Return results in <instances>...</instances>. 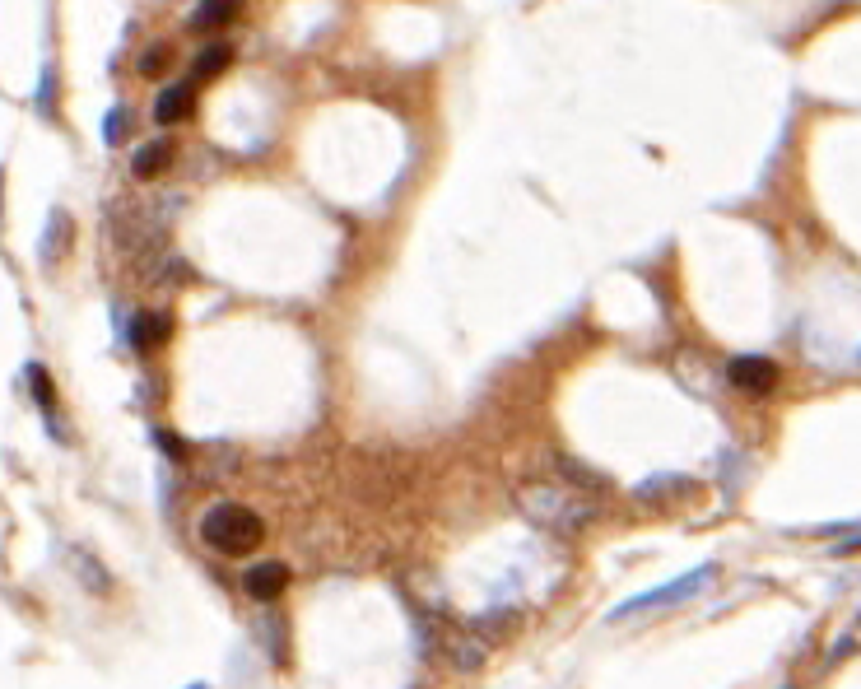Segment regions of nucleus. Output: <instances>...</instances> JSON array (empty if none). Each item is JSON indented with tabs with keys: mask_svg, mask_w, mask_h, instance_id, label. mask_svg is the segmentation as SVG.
Returning <instances> with one entry per match:
<instances>
[{
	"mask_svg": "<svg viewBox=\"0 0 861 689\" xmlns=\"http://www.w3.org/2000/svg\"><path fill=\"white\" fill-rule=\"evenodd\" d=\"M517 513L531 527L559 536V541H578L582 531L596 522L601 503H596V494L568 485L559 475V480H526V485H517Z\"/></svg>",
	"mask_w": 861,
	"mask_h": 689,
	"instance_id": "nucleus-1",
	"label": "nucleus"
},
{
	"mask_svg": "<svg viewBox=\"0 0 861 689\" xmlns=\"http://www.w3.org/2000/svg\"><path fill=\"white\" fill-rule=\"evenodd\" d=\"M201 541L219 554H252L266 541V522L243 503H215L201 517Z\"/></svg>",
	"mask_w": 861,
	"mask_h": 689,
	"instance_id": "nucleus-2",
	"label": "nucleus"
},
{
	"mask_svg": "<svg viewBox=\"0 0 861 689\" xmlns=\"http://www.w3.org/2000/svg\"><path fill=\"white\" fill-rule=\"evenodd\" d=\"M713 578V564L694 568V573H685V578L666 582V587H657V592H643L633 596V601H624V606L615 610V620H629V615H638V610H661V606H675V601H685V596H694L703 587V582Z\"/></svg>",
	"mask_w": 861,
	"mask_h": 689,
	"instance_id": "nucleus-3",
	"label": "nucleus"
},
{
	"mask_svg": "<svg viewBox=\"0 0 861 689\" xmlns=\"http://www.w3.org/2000/svg\"><path fill=\"white\" fill-rule=\"evenodd\" d=\"M727 378H731V387L745 392V396H768L778 387V364L764 359V354H736L727 364Z\"/></svg>",
	"mask_w": 861,
	"mask_h": 689,
	"instance_id": "nucleus-4",
	"label": "nucleus"
},
{
	"mask_svg": "<svg viewBox=\"0 0 861 689\" xmlns=\"http://www.w3.org/2000/svg\"><path fill=\"white\" fill-rule=\"evenodd\" d=\"M243 587H247V596H252V601H275V596L289 587V568L275 564V559H270V564H256L252 573L243 578Z\"/></svg>",
	"mask_w": 861,
	"mask_h": 689,
	"instance_id": "nucleus-5",
	"label": "nucleus"
},
{
	"mask_svg": "<svg viewBox=\"0 0 861 689\" xmlns=\"http://www.w3.org/2000/svg\"><path fill=\"white\" fill-rule=\"evenodd\" d=\"M168 336H173V317H168V312H140V317H135V326H131V345L140 354L159 350Z\"/></svg>",
	"mask_w": 861,
	"mask_h": 689,
	"instance_id": "nucleus-6",
	"label": "nucleus"
},
{
	"mask_svg": "<svg viewBox=\"0 0 861 689\" xmlns=\"http://www.w3.org/2000/svg\"><path fill=\"white\" fill-rule=\"evenodd\" d=\"M191 108H196V94H191V84H173V89H163L159 103H154V122L159 126H177L187 122Z\"/></svg>",
	"mask_w": 861,
	"mask_h": 689,
	"instance_id": "nucleus-7",
	"label": "nucleus"
},
{
	"mask_svg": "<svg viewBox=\"0 0 861 689\" xmlns=\"http://www.w3.org/2000/svg\"><path fill=\"white\" fill-rule=\"evenodd\" d=\"M554 471L564 475L568 485H578V489H587V494H596V499H601V494H610V480H606V475H596L592 466H587V461H578V457H564V452H554Z\"/></svg>",
	"mask_w": 861,
	"mask_h": 689,
	"instance_id": "nucleus-8",
	"label": "nucleus"
},
{
	"mask_svg": "<svg viewBox=\"0 0 861 689\" xmlns=\"http://www.w3.org/2000/svg\"><path fill=\"white\" fill-rule=\"evenodd\" d=\"M168 163H173V145H168V140H149V145L135 149L131 173L140 177V182H149V177H163V173H168Z\"/></svg>",
	"mask_w": 861,
	"mask_h": 689,
	"instance_id": "nucleus-9",
	"label": "nucleus"
},
{
	"mask_svg": "<svg viewBox=\"0 0 861 689\" xmlns=\"http://www.w3.org/2000/svg\"><path fill=\"white\" fill-rule=\"evenodd\" d=\"M70 238H75V224H70L66 210H52V224H47V238H42V266H56V261L70 252Z\"/></svg>",
	"mask_w": 861,
	"mask_h": 689,
	"instance_id": "nucleus-10",
	"label": "nucleus"
},
{
	"mask_svg": "<svg viewBox=\"0 0 861 689\" xmlns=\"http://www.w3.org/2000/svg\"><path fill=\"white\" fill-rule=\"evenodd\" d=\"M238 14H243V0H201L191 28H224V24H233Z\"/></svg>",
	"mask_w": 861,
	"mask_h": 689,
	"instance_id": "nucleus-11",
	"label": "nucleus"
},
{
	"mask_svg": "<svg viewBox=\"0 0 861 689\" xmlns=\"http://www.w3.org/2000/svg\"><path fill=\"white\" fill-rule=\"evenodd\" d=\"M689 489H694V480H685V475H657V480H647V485L633 489V499L661 503V499H671V494H689Z\"/></svg>",
	"mask_w": 861,
	"mask_h": 689,
	"instance_id": "nucleus-12",
	"label": "nucleus"
},
{
	"mask_svg": "<svg viewBox=\"0 0 861 689\" xmlns=\"http://www.w3.org/2000/svg\"><path fill=\"white\" fill-rule=\"evenodd\" d=\"M233 61V47L229 42H210L201 56H196V80H215V75H224Z\"/></svg>",
	"mask_w": 861,
	"mask_h": 689,
	"instance_id": "nucleus-13",
	"label": "nucleus"
},
{
	"mask_svg": "<svg viewBox=\"0 0 861 689\" xmlns=\"http://www.w3.org/2000/svg\"><path fill=\"white\" fill-rule=\"evenodd\" d=\"M168 66H173V47H168V42L145 47V56H140V75H145V80H159Z\"/></svg>",
	"mask_w": 861,
	"mask_h": 689,
	"instance_id": "nucleus-14",
	"label": "nucleus"
},
{
	"mask_svg": "<svg viewBox=\"0 0 861 689\" xmlns=\"http://www.w3.org/2000/svg\"><path fill=\"white\" fill-rule=\"evenodd\" d=\"M28 382H33V401H38L42 410H47V415H52L56 410V387H52V378H47V368H28Z\"/></svg>",
	"mask_w": 861,
	"mask_h": 689,
	"instance_id": "nucleus-15",
	"label": "nucleus"
},
{
	"mask_svg": "<svg viewBox=\"0 0 861 689\" xmlns=\"http://www.w3.org/2000/svg\"><path fill=\"white\" fill-rule=\"evenodd\" d=\"M70 564L75 568H84V573H89V587H94V592H108V573H103V568L94 564V559H89V554H80V550H70Z\"/></svg>",
	"mask_w": 861,
	"mask_h": 689,
	"instance_id": "nucleus-16",
	"label": "nucleus"
},
{
	"mask_svg": "<svg viewBox=\"0 0 861 689\" xmlns=\"http://www.w3.org/2000/svg\"><path fill=\"white\" fill-rule=\"evenodd\" d=\"M126 126H131V117H126V108H112V112H108V122H103V140H108V145H122Z\"/></svg>",
	"mask_w": 861,
	"mask_h": 689,
	"instance_id": "nucleus-17",
	"label": "nucleus"
},
{
	"mask_svg": "<svg viewBox=\"0 0 861 689\" xmlns=\"http://www.w3.org/2000/svg\"><path fill=\"white\" fill-rule=\"evenodd\" d=\"M0 177H5V173H0Z\"/></svg>",
	"mask_w": 861,
	"mask_h": 689,
	"instance_id": "nucleus-18",
	"label": "nucleus"
}]
</instances>
